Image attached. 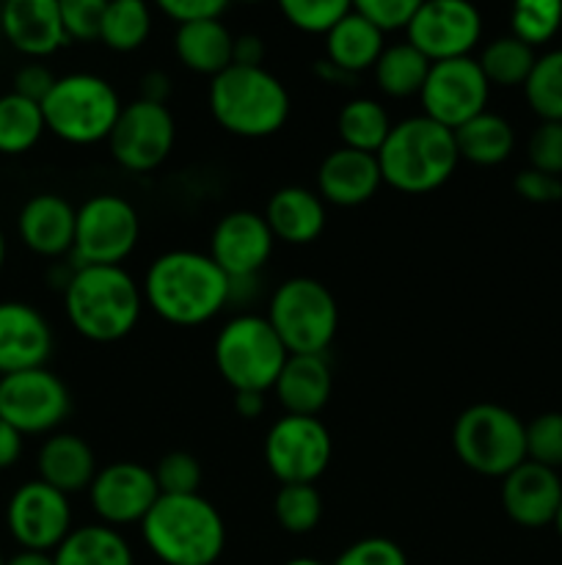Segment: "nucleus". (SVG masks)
<instances>
[{"label": "nucleus", "mask_w": 562, "mask_h": 565, "mask_svg": "<svg viewBox=\"0 0 562 565\" xmlns=\"http://www.w3.org/2000/svg\"><path fill=\"white\" fill-rule=\"evenodd\" d=\"M527 461L540 467H562V414L545 412L527 425Z\"/></svg>", "instance_id": "obj_41"}, {"label": "nucleus", "mask_w": 562, "mask_h": 565, "mask_svg": "<svg viewBox=\"0 0 562 565\" xmlns=\"http://www.w3.org/2000/svg\"><path fill=\"white\" fill-rule=\"evenodd\" d=\"M554 527H556V535L562 539V505H560V511H556V516H554Z\"/></svg>", "instance_id": "obj_56"}, {"label": "nucleus", "mask_w": 562, "mask_h": 565, "mask_svg": "<svg viewBox=\"0 0 562 565\" xmlns=\"http://www.w3.org/2000/svg\"><path fill=\"white\" fill-rule=\"evenodd\" d=\"M47 125H44L42 105L9 92L0 97V152L22 154L39 143Z\"/></svg>", "instance_id": "obj_33"}, {"label": "nucleus", "mask_w": 562, "mask_h": 565, "mask_svg": "<svg viewBox=\"0 0 562 565\" xmlns=\"http://www.w3.org/2000/svg\"><path fill=\"white\" fill-rule=\"evenodd\" d=\"M275 522L292 535H306L323 519V497L314 486L295 483V486H281L275 491L273 500Z\"/></svg>", "instance_id": "obj_37"}, {"label": "nucleus", "mask_w": 562, "mask_h": 565, "mask_svg": "<svg viewBox=\"0 0 562 565\" xmlns=\"http://www.w3.org/2000/svg\"><path fill=\"white\" fill-rule=\"evenodd\" d=\"M215 367L235 392H268L287 362V348L270 329L268 318L237 315L215 337Z\"/></svg>", "instance_id": "obj_9"}, {"label": "nucleus", "mask_w": 562, "mask_h": 565, "mask_svg": "<svg viewBox=\"0 0 562 565\" xmlns=\"http://www.w3.org/2000/svg\"><path fill=\"white\" fill-rule=\"evenodd\" d=\"M154 480H158V489L163 497H187L198 494V486H202V463L191 452H165L158 461V467L152 469Z\"/></svg>", "instance_id": "obj_39"}, {"label": "nucleus", "mask_w": 562, "mask_h": 565, "mask_svg": "<svg viewBox=\"0 0 562 565\" xmlns=\"http://www.w3.org/2000/svg\"><path fill=\"white\" fill-rule=\"evenodd\" d=\"M121 99L105 77L91 72H75L55 81L53 92L44 97V125L61 141L88 147L108 141L121 114Z\"/></svg>", "instance_id": "obj_7"}, {"label": "nucleus", "mask_w": 562, "mask_h": 565, "mask_svg": "<svg viewBox=\"0 0 562 565\" xmlns=\"http://www.w3.org/2000/svg\"><path fill=\"white\" fill-rule=\"evenodd\" d=\"M562 25V3L560 0H518L510 11L512 36L518 42L538 47L545 44Z\"/></svg>", "instance_id": "obj_38"}, {"label": "nucleus", "mask_w": 562, "mask_h": 565, "mask_svg": "<svg viewBox=\"0 0 562 565\" xmlns=\"http://www.w3.org/2000/svg\"><path fill=\"white\" fill-rule=\"evenodd\" d=\"M264 221H268L275 241L290 243V246H306V243L317 241L323 235L325 202L320 199V193L309 191V188H279L268 199Z\"/></svg>", "instance_id": "obj_25"}, {"label": "nucleus", "mask_w": 562, "mask_h": 565, "mask_svg": "<svg viewBox=\"0 0 562 565\" xmlns=\"http://www.w3.org/2000/svg\"><path fill=\"white\" fill-rule=\"evenodd\" d=\"M105 0H61V22L66 39L75 42H94L102 33Z\"/></svg>", "instance_id": "obj_42"}, {"label": "nucleus", "mask_w": 562, "mask_h": 565, "mask_svg": "<svg viewBox=\"0 0 562 565\" xmlns=\"http://www.w3.org/2000/svg\"><path fill=\"white\" fill-rule=\"evenodd\" d=\"M268 323L290 356H325L339 329V307L323 281L292 276L270 296Z\"/></svg>", "instance_id": "obj_6"}, {"label": "nucleus", "mask_w": 562, "mask_h": 565, "mask_svg": "<svg viewBox=\"0 0 562 565\" xmlns=\"http://www.w3.org/2000/svg\"><path fill=\"white\" fill-rule=\"evenodd\" d=\"M0 565H6V561H3V555H0Z\"/></svg>", "instance_id": "obj_57"}, {"label": "nucleus", "mask_w": 562, "mask_h": 565, "mask_svg": "<svg viewBox=\"0 0 562 565\" xmlns=\"http://www.w3.org/2000/svg\"><path fill=\"white\" fill-rule=\"evenodd\" d=\"M408 31V44L430 64L466 58L483 36V14L466 0H430L419 3Z\"/></svg>", "instance_id": "obj_16"}, {"label": "nucleus", "mask_w": 562, "mask_h": 565, "mask_svg": "<svg viewBox=\"0 0 562 565\" xmlns=\"http://www.w3.org/2000/svg\"><path fill=\"white\" fill-rule=\"evenodd\" d=\"M455 132L424 114L391 125L378 163L386 185L402 193H428L444 185L457 169Z\"/></svg>", "instance_id": "obj_4"}, {"label": "nucleus", "mask_w": 562, "mask_h": 565, "mask_svg": "<svg viewBox=\"0 0 562 565\" xmlns=\"http://www.w3.org/2000/svg\"><path fill=\"white\" fill-rule=\"evenodd\" d=\"M383 185L378 154L358 152V149L339 147L317 169V193L325 204L336 207H358L369 202Z\"/></svg>", "instance_id": "obj_21"}, {"label": "nucleus", "mask_w": 562, "mask_h": 565, "mask_svg": "<svg viewBox=\"0 0 562 565\" xmlns=\"http://www.w3.org/2000/svg\"><path fill=\"white\" fill-rule=\"evenodd\" d=\"M0 379H3V375H0Z\"/></svg>", "instance_id": "obj_58"}, {"label": "nucleus", "mask_w": 562, "mask_h": 565, "mask_svg": "<svg viewBox=\"0 0 562 565\" xmlns=\"http://www.w3.org/2000/svg\"><path fill=\"white\" fill-rule=\"evenodd\" d=\"M176 141L174 116L165 105L136 99L121 108L108 136L110 154L127 171H152L171 154Z\"/></svg>", "instance_id": "obj_15"}, {"label": "nucleus", "mask_w": 562, "mask_h": 565, "mask_svg": "<svg viewBox=\"0 0 562 565\" xmlns=\"http://www.w3.org/2000/svg\"><path fill=\"white\" fill-rule=\"evenodd\" d=\"M430 66L433 64L413 44H391V47H383L378 64L372 66L375 83H378V88L386 97H413V94L422 92Z\"/></svg>", "instance_id": "obj_32"}, {"label": "nucleus", "mask_w": 562, "mask_h": 565, "mask_svg": "<svg viewBox=\"0 0 562 565\" xmlns=\"http://www.w3.org/2000/svg\"><path fill=\"white\" fill-rule=\"evenodd\" d=\"M562 505V480L554 469L523 461L501 478V508L516 524L529 530L554 524Z\"/></svg>", "instance_id": "obj_20"}, {"label": "nucleus", "mask_w": 562, "mask_h": 565, "mask_svg": "<svg viewBox=\"0 0 562 565\" xmlns=\"http://www.w3.org/2000/svg\"><path fill=\"white\" fill-rule=\"evenodd\" d=\"M331 390L334 375L325 356H287L273 386L281 406L295 417H317L331 401Z\"/></svg>", "instance_id": "obj_26"}, {"label": "nucleus", "mask_w": 562, "mask_h": 565, "mask_svg": "<svg viewBox=\"0 0 562 565\" xmlns=\"http://www.w3.org/2000/svg\"><path fill=\"white\" fill-rule=\"evenodd\" d=\"M6 263V237H3V230H0V268H3Z\"/></svg>", "instance_id": "obj_55"}, {"label": "nucleus", "mask_w": 562, "mask_h": 565, "mask_svg": "<svg viewBox=\"0 0 562 565\" xmlns=\"http://www.w3.org/2000/svg\"><path fill=\"white\" fill-rule=\"evenodd\" d=\"M452 447L472 472L507 478L527 461V425L510 408L477 403L452 425Z\"/></svg>", "instance_id": "obj_8"}, {"label": "nucleus", "mask_w": 562, "mask_h": 565, "mask_svg": "<svg viewBox=\"0 0 562 565\" xmlns=\"http://www.w3.org/2000/svg\"><path fill=\"white\" fill-rule=\"evenodd\" d=\"M77 210L58 193H36L17 218L22 243L39 257H64L75 248Z\"/></svg>", "instance_id": "obj_23"}, {"label": "nucleus", "mask_w": 562, "mask_h": 565, "mask_svg": "<svg viewBox=\"0 0 562 565\" xmlns=\"http://www.w3.org/2000/svg\"><path fill=\"white\" fill-rule=\"evenodd\" d=\"M538 61L534 50L529 44L518 42L516 36H499L490 44H485L479 55V70L490 86H523L527 77L532 75V66Z\"/></svg>", "instance_id": "obj_34"}, {"label": "nucleus", "mask_w": 562, "mask_h": 565, "mask_svg": "<svg viewBox=\"0 0 562 565\" xmlns=\"http://www.w3.org/2000/svg\"><path fill=\"white\" fill-rule=\"evenodd\" d=\"M336 132L342 147L358 149V152L378 154L391 132V119L378 99L356 97L347 99L336 116Z\"/></svg>", "instance_id": "obj_31"}, {"label": "nucleus", "mask_w": 562, "mask_h": 565, "mask_svg": "<svg viewBox=\"0 0 562 565\" xmlns=\"http://www.w3.org/2000/svg\"><path fill=\"white\" fill-rule=\"evenodd\" d=\"M380 53H383V33L364 20L356 9L350 6L345 17L325 33V55L328 64L345 75H358V72L369 70L378 64Z\"/></svg>", "instance_id": "obj_27"}, {"label": "nucleus", "mask_w": 562, "mask_h": 565, "mask_svg": "<svg viewBox=\"0 0 562 565\" xmlns=\"http://www.w3.org/2000/svg\"><path fill=\"white\" fill-rule=\"evenodd\" d=\"M69 390L47 367L0 379V419L22 436L50 434L69 417Z\"/></svg>", "instance_id": "obj_12"}, {"label": "nucleus", "mask_w": 562, "mask_h": 565, "mask_svg": "<svg viewBox=\"0 0 562 565\" xmlns=\"http://www.w3.org/2000/svg\"><path fill=\"white\" fill-rule=\"evenodd\" d=\"M149 552L165 565H213L224 555L226 524L202 494L163 497L141 522Z\"/></svg>", "instance_id": "obj_3"}, {"label": "nucleus", "mask_w": 562, "mask_h": 565, "mask_svg": "<svg viewBox=\"0 0 562 565\" xmlns=\"http://www.w3.org/2000/svg\"><path fill=\"white\" fill-rule=\"evenodd\" d=\"M6 565H55L53 563V555H47V552H17L14 557H9Z\"/></svg>", "instance_id": "obj_53"}, {"label": "nucleus", "mask_w": 562, "mask_h": 565, "mask_svg": "<svg viewBox=\"0 0 562 565\" xmlns=\"http://www.w3.org/2000/svg\"><path fill=\"white\" fill-rule=\"evenodd\" d=\"M264 61V42L257 33H240L235 39V50H231V64L237 66H262Z\"/></svg>", "instance_id": "obj_49"}, {"label": "nucleus", "mask_w": 562, "mask_h": 565, "mask_svg": "<svg viewBox=\"0 0 562 565\" xmlns=\"http://www.w3.org/2000/svg\"><path fill=\"white\" fill-rule=\"evenodd\" d=\"M141 237V218L127 199L99 193L77 207L72 265H119L136 252Z\"/></svg>", "instance_id": "obj_10"}, {"label": "nucleus", "mask_w": 562, "mask_h": 565, "mask_svg": "<svg viewBox=\"0 0 562 565\" xmlns=\"http://www.w3.org/2000/svg\"><path fill=\"white\" fill-rule=\"evenodd\" d=\"M331 452L334 441L317 417L284 414L264 436V463L281 486H314L328 469Z\"/></svg>", "instance_id": "obj_11"}, {"label": "nucleus", "mask_w": 562, "mask_h": 565, "mask_svg": "<svg viewBox=\"0 0 562 565\" xmlns=\"http://www.w3.org/2000/svg\"><path fill=\"white\" fill-rule=\"evenodd\" d=\"M273 232L264 215L251 210H231L215 224L209 237V257L229 279L257 276L273 254Z\"/></svg>", "instance_id": "obj_18"}, {"label": "nucleus", "mask_w": 562, "mask_h": 565, "mask_svg": "<svg viewBox=\"0 0 562 565\" xmlns=\"http://www.w3.org/2000/svg\"><path fill=\"white\" fill-rule=\"evenodd\" d=\"M235 412L242 419H257L264 412L262 392H235Z\"/></svg>", "instance_id": "obj_52"}, {"label": "nucleus", "mask_w": 562, "mask_h": 565, "mask_svg": "<svg viewBox=\"0 0 562 565\" xmlns=\"http://www.w3.org/2000/svg\"><path fill=\"white\" fill-rule=\"evenodd\" d=\"M55 81H58V77H55L53 72L47 70V66L25 64L14 75V94H20V97L31 99V103L42 105L44 97H47V94L53 92Z\"/></svg>", "instance_id": "obj_48"}, {"label": "nucleus", "mask_w": 562, "mask_h": 565, "mask_svg": "<svg viewBox=\"0 0 562 565\" xmlns=\"http://www.w3.org/2000/svg\"><path fill=\"white\" fill-rule=\"evenodd\" d=\"M6 527L28 552H55L72 533L69 497L42 480H28L6 505Z\"/></svg>", "instance_id": "obj_14"}, {"label": "nucleus", "mask_w": 562, "mask_h": 565, "mask_svg": "<svg viewBox=\"0 0 562 565\" xmlns=\"http://www.w3.org/2000/svg\"><path fill=\"white\" fill-rule=\"evenodd\" d=\"M72 329L91 342H119L136 329L143 290L121 265L77 268L64 290Z\"/></svg>", "instance_id": "obj_2"}, {"label": "nucleus", "mask_w": 562, "mask_h": 565, "mask_svg": "<svg viewBox=\"0 0 562 565\" xmlns=\"http://www.w3.org/2000/svg\"><path fill=\"white\" fill-rule=\"evenodd\" d=\"M141 97L138 99H147V103H154V105H165V99L171 97V77L165 75V72L160 70H152L147 72V75L141 77Z\"/></svg>", "instance_id": "obj_50"}, {"label": "nucleus", "mask_w": 562, "mask_h": 565, "mask_svg": "<svg viewBox=\"0 0 562 565\" xmlns=\"http://www.w3.org/2000/svg\"><path fill=\"white\" fill-rule=\"evenodd\" d=\"M523 94L543 121H562V50L540 55L532 75L523 83Z\"/></svg>", "instance_id": "obj_36"}, {"label": "nucleus", "mask_w": 562, "mask_h": 565, "mask_svg": "<svg viewBox=\"0 0 562 565\" xmlns=\"http://www.w3.org/2000/svg\"><path fill=\"white\" fill-rule=\"evenodd\" d=\"M53 353V329L36 307L0 301V375L44 367Z\"/></svg>", "instance_id": "obj_19"}, {"label": "nucleus", "mask_w": 562, "mask_h": 565, "mask_svg": "<svg viewBox=\"0 0 562 565\" xmlns=\"http://www.w3.org/2000/svg\"><path fill=\"white\" fill-rule=\"evenodd\" d=\"M22 456V434L0 419V469H11Z\"/></svg>", "instance_id": "obj_51"}, {"label": "nucleus", "mask_w": 562, "mask_h": 565, "mask_svg": "<svg viewBox=\"0 0 562 565\" xmlns=\"http://www.w3.org/2000/svg\"><path fill=\"white\" fill-rule=\"evenodd\" d=\"M353 9L372 22L380 33L400 31L411 25L413 14L419 9V0H358Z\"/></svg>", "instance_id": "obj_44"}, {"label": "nucleus", "mask_w": 562, "mask_h": 565, "mask_svg": "<svg viewBox=\"0 0 562 565\" xmlns=\"http://www.w3.org/2000/svg\"><path fill=\"white\" fill-rule=\"evenodd\" d=\"M455 147L461 160L474 166H499L505 163L516 147V132L510 121L499 114L483 110L455 130Z\"/></svg>", "instance_id": "obj_30"}, {"label": "nucleus", "mask_w": 562, "mask_h": 565, "mask_svg": "<svg viewBox=\"0 0 562 565\" xmlns=\"http://www.w3.org/2000/svg\"><path fill=\"white\" fill-rule=\"evenodd\" d=\"M152 33V14L141 0H110L102 17V39L116 53H132Z\"/></svg>", "instance_id": "obj_35"}, {"label": "nucleus", "mask_w": 562, "mask_h": 565, "mask_svg": "<svg viewBox=\"0 0 562 565\" xmlns=\"http://www.w3.org/2000/svg\"><path fill=\"white\" fill-rule=\"evenodd\" d=\"M88 500L94 513L108 527H121V524H141L160 500V489L154 472L143 463L114 461L97 472L88 489Z\"/></svg>", "instance_id": "obj_17"}, {"label": "nucleus", "mask_w": 562, "mask_h": 565, "mask_svg": "<svg viewBox=\"0 0 562 565\" xmlns=\"http://www.w3.org/2000/svg\"><path fill=\"white\" fill-rule=\"evenodd\" d=\"M350 11L347 0H284L281 14L303 33H328Z\"/></svg>", "instance_id": "obj_40"}, {"label": "nucleus", "mask_w": 562, "mask_h": 565, "mask_svg": "<svg viewBox=\"0 0 562 565\" xmlns=\"http://www.w3.org/2000/svg\"><path fill=\"white\" fill-rule=\"evenodd\" d=\"M143 301L158 318L174 326H202L229 303V276L209 254L165 252L149 265Z\"/></svg>", "instance_id": "obj_1"}, {"label": "nucleus", "mask_w": 562, "mask_h": 565, "mask_svg": "<svg viewBox=\"0 0 562 565\" xmlns=\"http://www.w3.org/2000/svg\"><path fill=\"white\" fill-rule=\"evenodd\" d=\"M527 154L529 169L562 177V121H540V127L529 138Z\"/></svg>", "instance_id": "obj_43"}, {"label": "nucleus", "mask_w": 562, "mask_h": 565, "mask_svg": "<svg viewBox=\"0 0 562 565\" xmlns=\"http://www.w3.org/2000/svg\"><path fill=\"white\" fill-rule=\"evenodd\" d=\"M55 565H136L132 550L119 530L108 524H88L72 530L53 552Z\"/></svg>", "instance_id": "obj_29"}, {"label": "nucleus", "mask_w": 562, "mask_h": 565, "mask_svg": "<svg viewBox=\"0 0 562 565\" xmlns=\"http://www.w3.org/2000/svg\"><path fill=\"white\" fill-rule=\"evenodd\" d=\"M160 11L171 17L176 25H187V22L220 20L226 3L224 0H160Z\"/></svg>", "instance_id": "obj_47"}, {"label": "nucleus", "mask_w": 562, "mask_h": 565, "mask_svg": "<svg viewBox=\"0 0 562 565\" xmlns=\"http://www.w3.org/2000/svg\"><path fill=\"white\" fill-rule=\"evenodd\" d=\"M209 110L231 136L264 138L284 127L290 94L264 66L231 64L209 83Z\"/></svg>", "instance_id": "obj_5"}, {"label": "nucleus", "mask_w": 562, "mask_h": 565, "mask_svg": "<svg viewBox=\"0 0 562 565\" xmlns=\"http://www.w3.org/2000/svg\"><path fill=\"white\" fill-rule=\"evenodd\" d=\"M36 469L42 483L53 486L66 497L91 489L99 472L91 445L75 434L47 436V441L39 447Z\"/></svg>", "instance_id": "obj_24"}, {"label": "nucleus", "mask_w": 562, "mask_h": 565, "mask_svg": "<svg viewBox=\"0 0 562 565\" xmlns=\"http://www.w3.org/2000/svg\"><path fill=\"white\" fill-rule=\"evenodd\" d=\"M334 565H408L406 552L389 539H361L342 550Z\"/></svg>", "instance_id": "obj_45"}, {"label": "nucleus", "mask_w": 562, "mask_h": 565, "mask_svg": "<svg viewBox=\"0 0 562 565\" xmlns=\"http://www.w3.org/2000/svg\"><path fill=\"white\" fill-rule=\"evenodd\" d=\"M512 188L521 199L532 204H554L562 199V180L560 177L543 174L538 169H523L518 171L516 180H512Z\"/></svg>", "instance_id": "obj_46"}, {"label": "nucleus", "mask_w": 562, "mask_h": 565, "mask_svg": "<svg viewBox=\"0 0 562 565\" xmlns=\"http://www.w3.org/2000/svg\"><path fill=\"white\" fill-rule=\"evenodd\" d=\"M284 565H325V563L314 561V557H295V561H287Z\"/></svg>", "instance_id": "obj_54"}, {"label": "nucleus", "mask_w": 562, "mask_h": 565, "mask_svg": "<svg viewBox=\"0 0 562 565\" xmlns=\"http://www.w3.org/2000/svg\"><path fill=\"white\" fill-rule=\"evenodd\" d=\"M490 83L485 81L479 61L472 55L466 58L439 61L430 66L419 99L428 119L439 121L441 127L455 132L468 119L479 116L488 105Z\"/></svg>", "instance_id": "obj_13"}, {"label": "nucleus", "mask_w": 562, "mask_h": 565, "mask_svg": "<svg viewBox=\"0 0 562 565\" xmlns=\"http://www.w3.org/2000/svg\"><path fill=\"white\" fill-rule=\"evenodd\" d=\"M0 28L11 47L31 58H44L69 42L58 0H9L0 11Z\"/></svg>", "instance_id": "obj_22"}, {"label": "nucleus", "mask_w": 562, "mask_h": 565, "mask_svg": "<svg viewBox=\"0 0 562 565\" xmlns=\"http://www.w3.org/2000/svg\"><path fill=\"white\" fill-rule=\"evenodd\" d=\"M176 58L198 75H220L231 66V50H235V36L220 20L187 22L176 28L174 36Z\"/></svg>", "instance_id": "obj_28"}]
</instances>
